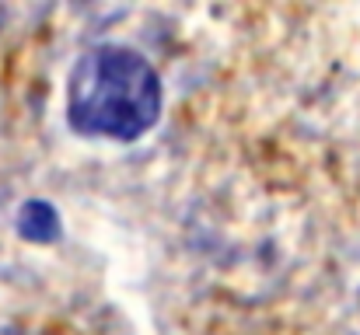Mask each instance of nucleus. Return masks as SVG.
<instances>
[{
    "mask_svg": "<svg viewBox=\"0 0 360 335\" xmlns=\"http://www.w3.org/2000/svg\"><path fill=\"white\" fill-rule=\"evenodd\" d=\"M158 70L129 46H95L67 77V122L77 136L133 143L161 119Z\"/></svg>",
    "mask_w": 360,
    "mask_h": 335,
    "instance_id": "f257e3e1",
    "label": "nucleus"
},
{
    "mask_svg": "<svg viewBox=\"0 0 360 335\" xmlns=\"http://www.w3.org/2000/svg\"><path fill=\"white\" fill-rule=\"evenodd\" d=\"M18 234L32 244H53L60 237V214L46 199H28L18 210Z\"/></svg>",
    "mask_w": 360,
    "mask_h": 335,
    "instance_id": "f03ea898",
    "label": "nucleus"
}]
</instances>
